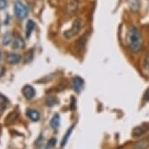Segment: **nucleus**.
<instances>
[{"mask_svg": "<svg viewBox=\"0 0 149 149\" xmlns=\"http://www.w3.org/2000/svg\"><path fill=\"white\" fill-rule=\"evenodd\" d=\"M81 27H82V22H81L80 19H76L74 22H73L71 27H70L68 30H66V31L63 32V36L67 39L72 38L73 36L78 34V32L81 30Z\"/></svg>", "mask_w": 149, "mask_h": 149, "instance_id": "f03ea898", "label": "nucleus"}, {"mask_svg": "<svg viewBox=\"0 0 149 149\" xmlns=\"http://www.w3.org/2000/svg\"><path fill=\"white\" fill-rule=\"evenodd\" d=\"M60 121H61V117H60V115L56 113L54 116L52 117V119L51 121H50V126L53 128V129H55V130H57V129L60 127Z\"/></svg>", "mask_w": 149, "mask_h": 149, "instance_id": "9d476101", "label": "nucleus"}, {"mask_svg": "<svg viewBox=\"0 0 149 149\" xmlns=\"http://www.w3.org/2000/svg\"><path fill=\"white\" fill-rule=\"evenodd\" d=\"M8 103H9V100H7V97L0 94V112L3 111L4 109H6Z\"/></svg>", "mask_w": 149, "mask_h": 149, "instance_id": "4468645a", "label": "nucleus"}, {"mask_svg": "<svg viewBox=\"0 0 149 149\" xmlns=\"http://www.w3.org/2000/svg\"><path fill=\"white\" fill-rule=\"evenodd\" d=\"M84 86V80L79 76H75L72 79V88L75 92L80 93L81 90L83 89Z\"/></svg>", "mask_w": 149, "mask_h": 149, "instance_id": "39448f33", "label": "nucleus"}, {"mask_svg": "<svg viewBox=\"0 0 149 149\" xmlns=\"http://www.w3.org/2000/svg\"><path fill=\"white\" fill-rule=\"evenodd\" d=\"M149 146L148 139H141L139 140L133 145V149H147Z\"/></svg>", "mask_w": 149, "mask_h": 149, "instance_id": "6e6552de", "label": "nucleus"}, {"mask_svg": "<svg viewBox=\"0 0 149 149\" xmlns=\"http://www.w3.org/2000/svg\"><path fill=\"white\" fill-rule=\"evenodd\" d=\"M49 148H50V147H49V146L47 145V146H45V147H44L43 149H49Z\"/></svg>", "mask_w": 149, "mask_h": 149, "instance_id": "a878e982", "label": "nucleus"}, {"mask_svg": "<svg viewBox=\"0 0 149 149\" xmlns=\"http://www.w3.org/2000/svg\"><path fill=\"white\" fill-rule=\"evenodd\" d=\"M26 115L30 120L33 121V122H37V121L40 119V114H39V112L37 110H35V109H31V108L27 109Z\"/></svg>", "mask_w": 149, "mask_h": 149, "instance_id": "423d86ee", "label": "nucleus"}, {"mask_svg": "<svg viewBox=\"0 0 149 149\" xmlns=\"http://www.w3.org/2000/svg\"><path fill=\"white\" fill-rule=\"evenodd\" d=\"M22 93L26 100H31V98L34 97V95H35V90L32 86H30V85L24 86L22 90Z\"/></svg>", "mask_w": 149, "mask_h": 149, "instance_id": "20e7f679", "label": "nucleus"}, {"mask_svg": "<svg viewBox=\"0 0 149 149\" xmlns=\"http://www.w3.org/2000/svg\"><path fill=\"white\" fill-rule=\"evenodd\" d=\"M73 128H74V125H72L71 127H70V128H68V130L66 131V133H65V134H64L63 139V140H61V147H63V146L65 145L66 143H67V140H68L69 136H70V134H71V133H72V131H73Z\"/></svg>", "mask_w": 149, "mask_h": 149, "instance_id": "ddd939ff", "label": "nucleus"}, {"mask_svg": "<svg viewBox=\"0 0 149 149\" xmlns=\"http://www.w3.org/2000/svg\"><path fill=\"white\" fill-rule=\"evenodd\" d=\"M56 144H57V139H56L55 137H53V139H51L48 141V146H49V147H54Z\"/></svg>", "mask_w": 149, "mask_h": 149, "instance_id": "aec40b11", "label": "nucleus"}, {"mask_svg": "<svg viewBox=\"0 0 149 149\" xmlns=\"http://www.w3.org/2000/svg\"><path fill=\"white\" fill-rule=\"evenodd\" d=\"M17 117H18V113H17V112H11V113L6 117V122L7 123L12 122V121L16 120Z\"/></svg>", "mask_w": 149, "mask_h": 149, "instance_id": "a211bd4d", "label": "nucleus"}, {"mask_svg": "<svg viewBox=\"0 0 149 149\" xmlns=\"http://www.w3.org/2000/svg\"><path fill=\"white\" fill-rule=\"evenodd\" d=\"M11 41H12V35H11V32H6L3 35V37H2V44L5 45V46H7V45H9L11 43Z\"/></svg>", "mask_w": 149, "mask_h": 149, "instance_id": "dca6fc26", "label": "nucleus"}, {"mask_svg": "<svg viewBox=\"0 0 149 149\" xmlns=\"http://www.w3.org/2000/svg\"><path fill=\"white\" fill-rule=\"evenodd\" d=\"M127 43L132 53H139L142 46V37L139 29L131 26L128 30Z\"/></svg>", "mask_w": 149, "mask_h": 149, "instance_id": "f257e3e1", "label": "nucleus"}, {"mask_svg": "<svg viewBox=\"0 0 149 149\" xmlns=\"http://www.w3.org/2000/svg\"><path fill=\"white\" fill-rule=\"evenodd\" d=\"M87 38H88V34H85L83 37H81L79 40H78L77 44H76V49L78 52H81L83 50L84 46L86 44V41H87Z\"/></svg>", "mask_w": 149, "mask_h": 149, "instance_id": "f8f14e48", "label": "nucleus"}, {"mask_svg": "<svg viewBox=\"0 0 149 149\" xmlns=\"http://www.w3.org/2000/svg\"><path fill=\"white\" fill-rule=\"evenodd\" d=\"M34 27H35V24L29 19L26 24V35L27 38H29V36H30V34H31L32 30L34 29Z\"/></svg>", "mask_w": 149, "mask_h": 149, "instance_id": "2eb2a0df", "label": "nucleus"}, {"mask_svg": "<svg viewBox=\"0 0 149 149\" xmlns=\"http://www.w3.org/2000/svg\"><path fill=\"white\" fill-rule=\"evenodd\" d=\"M14 10H15L16 16L18 17L19 19H24L27 16V9L21 1H17L14 6Z\"/></svg>", "mask_w": 149, "mask_h": 149, "instance_id": "7ed1b4c3", "label": "nucleus"}, {"mask_svg": "<svg viewBox=\"0 0 149 149\" xmlns=\"http://www.w3.org/2000/svg\"><path fill=\"white\" fill-rule=\"evenodd\" d=\"M24 47V41L21 36H16L15 39L13 40V49L18 50L22 49Z\"/></svg>", "mask_w": 149, "mask_h": 149, "instance_id": "0eeeda50", "label": "nucleus"}, {"mask_svg": "<svg viewBox=\"0 0 149 149\" xmlns=\"http://www.w3.org/2000/svg\"><path fill=\"white\" fill-rule=\"evenodd\" d=\"M145 67H146V69L149 70V55L145 58Z\"/></svg>", "mask_w": 149, "mask_h": 149, "instance_id": "b1692460", "label": "nucleus"}, {"mask_svg": "<svg viewBox=\"0 0 149 149\" xmlns=\"http://www.w3.org/2000/svg\"><path fill=\"white\" fill-rule=\"evenodd\" d=\"M7 6V0H0V10L5 9Z\"/></svg>", "mask_w": 149, "mask_h": 149, "instance_id": "4be33fe9", "label": "nucleus"}, {"mask_svg": "<svg viewBox=\"0 0 149 149\" xmlns=\"http://www.w3.org/2000/svg\"><path fill=\"white\" fill-rule=\"evenodd\" d=\"M0 63H1V53H0ZM3 74V69L1 68V66H0V76Z\"/></svg>", "mask_w": 149, "mask_h": 149, "instance_id": "393cba45", "label": "nucleus"}, {"mask_svg": "<svg viewBox=\"0 0 149 149\" xmlns=\"http://www.w3.org/2000/svg\"><path fill=\"white\" fill-rule=\"evenodd\" d=\"M143 100H145V102H149V87L146 89L144 95H143Z\"/></svg>", "mask_w": 149, "mask_h": 149, "instance_id": "412c9836", "label": "nucleus"}, {"mask_svg": "<svg viewBox=\"0 0 149 149\" xmlns=\"http://www.w3.org/2000/svg\"><path fill=\"white\" fill-rule=\"evenodd\" d=\"M148 131V129L147 128H145V127H143V126H141V127H137V128H134V131H133V136L134 137H136V136H142L143 134H145L146 132Z\"/></svg>", "mask_w": 149, "mask_h": 149, "instance_id": "9b49d317", "label": "nucleus"}, {"mask_svg": "<svg viewBox=\"0 0 149 149\" xmlns=\"http://www.w3.org/2000/svg\"><path fill=\"white\" fill-rule=\"evenodd\" d=\"M75 104H76V100H75V98L72 97V98H71V104H70V108H71L72 110L75 108Z\"/></svg>", "mask_w": 149, "mask_h": 149, "instance_id": "5701e85b", "label": "nucleus"}, {"mask_svg": "<svg viewBox=\"0 0 149 149\" xmlns=\"http://www.w3.org/2000/svg\"><path fill=\"white\" fill-rule=\"evenodd\" d=\"M33 58V51L32 50H29V52L26 53V55H24V63H30V61H32Z\"/></svg>", "mask_w": 149, "mask_h": 149, "instance_id": "f3484780", "label": "nucleus"}, {"mask_svg": "<svg viewBox=\"0 0 149 149\" xmlns=\"http://www.w3.org/2000/svg\"><path fill=\"white\" fill-rule=\"evenodd\" d=\"M57 102H58V100H56L55 97H48L47 100H46V103H47L48 106H54Z\"/></svg>", "mask_w": 149, "mask_h": 149, "instance_id": "6ab92c4d", "label": "nucleus"}, {"mask_svg": "<svg viewBox=\"0 0 149 149\" xmlns=\"http://www.w3.org/2000/svg\"><path fill=\"white\" fill-rule=\"evenodd\" d=\"M19 61H21V56L16 54V53H11L7 56V61L11 64L18 63Z\"/></svg>", "mask_w": 149, "mask_h": 149, "instance_id": "1a4fd4ad", "label": "nucleus"}]
</instances>
